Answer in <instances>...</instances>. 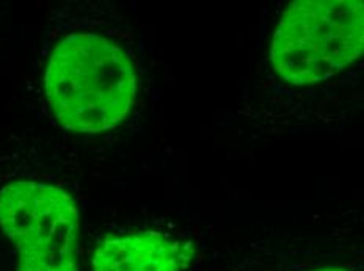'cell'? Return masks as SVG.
I'll return each instance as SVG.
<instances>
[{"mask_svg": "<svg viewBox=\"0 0 364 271\" xmlns=\"http://www.w3.org/2000/svg\"><path fill=\"white\" fill-rule=\"evenodd\" d=\"M49 107L65 129L97 133L129 115L139 92L132 55L115 38L74 32L60 40L44 72Z\"/></svg>", "mask_w": 364, "mask_h": 271, "instance_id": "1", "label": "cell"}, {"mask_svg": "<svg viewBox=\"0 0 364 271\" xmlns=\"http://www.w3.org/2000/svg\"><path fill=\"white\" fill-rule=\"evenodd\" d=\"M364 58L363 0H299L278 21L267 70L279 84L314 88Z\"/></svg>", "mask_w": 364, "mask_h": 271, "instance_id": "2", "label": "cell"}, {"mask_svg": "<svg viewBox=\"0 0 364 271\" xmlns=\"http://www.w3.org/2000/svg\"><path fill=\"white\" fill-rule=\"evenodd\" d=\"M0 229L16 271H79V212L58 185L21 179L0 188Z\"/></svg>", "mask_w": 364, "mask_h": 271, "instance_id": "3", "label": "cell"}, {"mask_svg": "<svg viewBox=\"0 0 364 271\" xmlns=\"http://www.w3.org/2000/svg\"><path fill=\"white\" fill-rule=\"evenodd\" d=\"M195 255L187 238L156 231L131 232L102 240L91 271H184Z\"/></svg>", "mask_w": 364, "mask_h": 271, "instance_id": "4", "label": "cell"}, {"mask_svg": "<svg viewBox=\"0 0 364 271\" xmlns=\"http://www.w3.org/2000/svg\"><path fill=\"white\" fill-rule=\"evenodd\" d=\"M316 271H352V270L341 268V267H335V268H321V270H316Z\"/></svg>", "mask_w": 364, "mask_h": 271, "instance_id": "5", "label": "cell"}]
</instances>
